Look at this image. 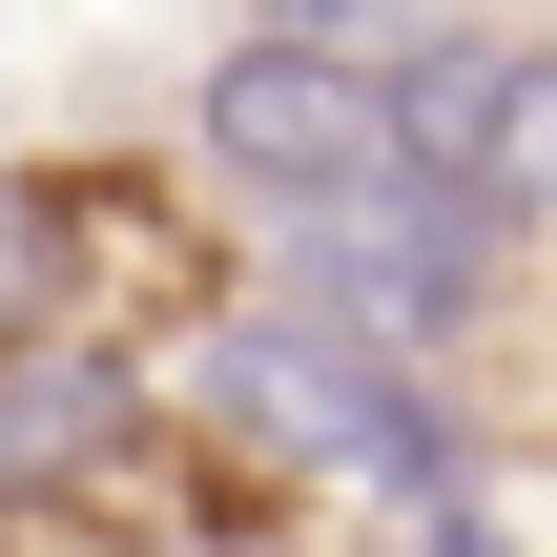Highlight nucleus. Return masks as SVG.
Here are the masks:
<instances>
[{
	"instance_id": "1",
	"label": "nucleus",
	"mask_w": 557,
	"mask_h": 557,
	"mask_svg": "<svg viewBox=\"0 0 557 557\" xmlns=\"http://www.w3.org/2000/svg\"><path fill=\"white\" fill-rule=\"evenodd\" d=\"M186 413H207L248 475H372L393 517L475 496V413H455L413 351H372V331H331V310H289V289L186 331Z\"/></svg>"
},
{
	"instance_id": "2",
	"label": "nucleus",
	"mask_w": 557,
	"mask_h": 557,
	"mask_svg": "<svg viewBox=\"0 0 557 557\" xmlns=\"http://www.w3.org/2000/svg\"><path fill=\"white\" fill-rule=\"evenodd\" d=\"M186 165H207L248 227H289V207H351V186L393 165V124H372V41L227 21V62L186 83Z\"/></svg>"
},
{
	"instance_id": "3",
	"label": "nucleus",
	"mask_w": 557,
	"mask_h": 557,
	"mask_svg": "<svg viewBox=\"0 0 557 557\" xmlns=\"http://www.w3.org/2000/svg\"><path fill=\"white\" fill-rule=\"evenodd\" d=\"M21 557H310L289 537V475H248L207 413H145L103 475H62L41 517H0Z\"/></svg>"
},
{
	"instance_id": "4",
	"label": "nucleus",
	"mask_w": 557,
	"mask_h": 557,
	"mask_svg": "<svg viewBox=\"0 0 557 557\" xmlns=\"http://www.w3.org/2000/svg\"><path fill=\"white\" fill-rule=\"evenodd\" d=\"M227 310V248L145 186V165H62V331L145 351V331H207Z\"/></svg>"
},
{
	"instance_id": "5",
	"label": "nucleus",
	"mask_w": 557,
	"mask_h": 557,
	"mask_svg": "<svg viewBox=\"0 0 557 557\" xmlns=\"http://www.w3.org/2000/svg\"><path fill=\"white\" fill-rule=\"evenodd\" d=\"M41 331H62V165L0 145V351H41Z\"/></svg>"
},
{
	"instance_id": "6",
	"label": "nucleus",
	"mask_w": 557,
	"mask_h": 557,
	"mask_svg": "<svg viewBox=\"0 0 557 557\" xmlns=\"http://www.w3.org/2000/svg\"><path fill=\"white\" fill-rule=\"evenodd\" d=\"M227 21H310V41H413V0H227Z\"/></svg>"
},
{
	"instance_id": "7",
	"label": "nucleus",
	"mask_w": 557,
	"mask_h": 557,
	"mask_svg": "<svg viewBox=\"0 0 557 557\" xmlns=\"http://www.w3.org/2000/svg\"><path fill=\"white\" fill-rule=\"evenodd\" d=\"M413 537H434V557H517V517H496V475H475V496H434Z\"/></svg>"
}]
</instances>
